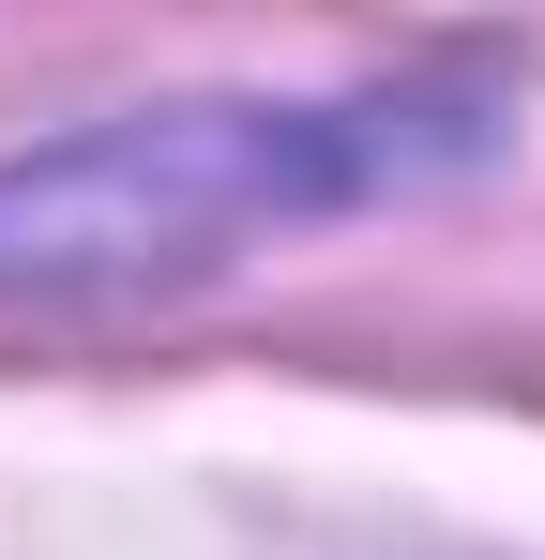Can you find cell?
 <instances>
[{"label":"cell","mask_w":545,"mask_h":560,"mask_svg":"<svg viewBox=\"0 0 545 560\" xmlns=\"http://www.w3.org/2000/svg\"><path fill=\"white\" fill-rule=\"evenodd\" d=\"M485 137H500L485 106H137V121H91L61 152L0 167V303L212 273L318 212L440 183Z\"/></svg>","instance_id":"6da1fadb"}]
</instances>
